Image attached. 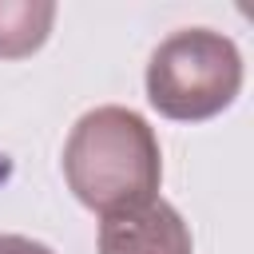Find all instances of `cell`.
<instances>
[{
  "label": "cell",
  "mask_w": 254,
  "mask_h": 254,
  "mask_svg": "<svg viewBox=\"0 0 254 254\" xmlns=\"http://www.w3.org/2000/svg\"><path fill=\"white\" fill-rule=\"evenodd\" d=\"M64 179L71 194L99 214L155 198L163 155L151 123L115 103L79 115L64 143Z\"/></svg>",
  "instance_id": "6da1fadb"
},
{
  "label": "cell",
  "mask_w": 254,
  "mask_h": 254,
  "mask_svg": "<svg viewBox=\"0 0 254 254\" xmlns=\"http://www.w3.org/2000/svg\"><path fill=\"white\" fill-rule=\"evenodd\" d=\"M242 91V56L230 36L210 28H183L167 36L147 64V99L175 123H202L222 115Z\"/></svg>",
  "instance_id": "7a4b0ae2"
},
{
  "label": "cell",
  "mask_w": 254,
  "mask_h": 254,
  "mask_svg": "<svg viewBox=\"0 0 254 254\" xmlns=\"http://www.w3.org/2000/svg\"><path fill=\"white\" fill-rule=\"evenodd\" d=\"M99 254H194V238L183 214L155 194L103 214Z\"/></svg>",
  "instance_id": "3957f363"
},
{
  "label": "cell",
  "mask_w": 254,
  "mask_h": 254,
  "mask_svg": "<svg viewBox=\"0 0 254 254\" xmlns=\"http://www.w3.org/2000/svg\"><path fill=\"white\" fill-rule=\"evenodd\" d=\"M56 24V4L48 0H0V60H24L44 48Z\"/></svg>",
  "instance_id": "277c9868"
},
{
  "label": "cell",
  "mask_w": 254,
  "mask_h": 254,
  "mask_svg": "<svg viewBox=\"0 0 254 254\" xmlns=\"http://www.w3.org/2000/svg\"><path fill=\"white\" fill-rule=\"evenodd\" d=\"M0 254H56V250L28 234H0Z\"/></svg>",
  "instance_id": "5b68a950"
}]
</instances>
